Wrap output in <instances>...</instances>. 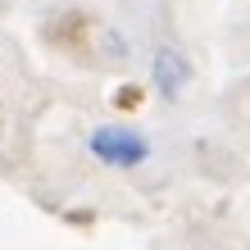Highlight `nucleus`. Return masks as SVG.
Wrapping results in <instances>:
<instances>
[{
    "instance_id": "2",
    "label": "nucleus",
    "mask_w": 250,
    "mask_h": 250,
    "mask_svg": "<svg viewBox=\"0 0 250 250\" xmlns=\"http://www.w3.org/2000/svg\"><path fill=\"white\" fill-rule=\"evenodd\" d=\"M150 78L159 86V96H178L187 78H191V64L182 60V50H173V46H159L155 50V64H150Z\"/></svg>"
},
{
    "instance_id": "1",
    "label": "nucleus",
    "mask_w": 250,
    "mask_h": 250,
    "mask_svg": "<svg viewBox=\"0 0 250 250\" xmlns=\"http://www.w3.org/2000/svg\"><path fill=\"white\" fill-rule=\"evenodd\" d=\"M86 150H91L100 164H109V168H132V164H141V159L150 155V146H146L137 132H127V127H96L91 137H86Z\"/></svg>"
}]
</instances>
